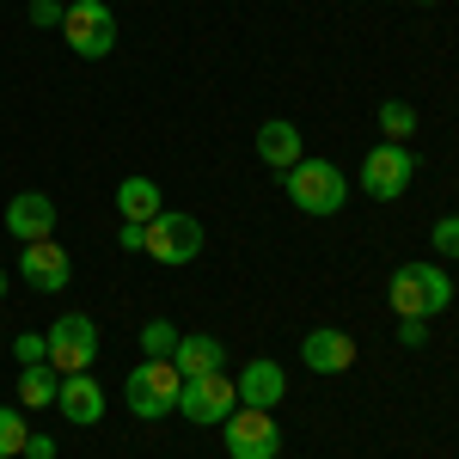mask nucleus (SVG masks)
<instances>
[{
  "instance_id": "obj_1",
  "label": "nucleus",
  "mask_w": 459,
  "mask_h": 459,
  "mask_svg": "<svg viewBox=\"0 0 459 459\" xmlns=\"http://www.w3.org/2000/svg\"><path fill=\"white\" fill-rule=\"evenodd\" d=\"M392 313L398 318H435L454 307V276L441 270V264H404V270H392Z\"/></svg>"
},
{
  "instance_id": "obj_2",
  "label": "nucleus",
  "mask_w": 459,
  "mask_h": 459,
  "mask_svg": "<svg viewBox=\"0 0 459 459\" xmlns=\"http://www.w3.org/2000/svg\"><path fill=\"white\" fill-rule=\"evenodd\" d=\"M178 392H184V374L172 368V355H147L142 368L123 380V398H129V411H135L142 423L172 417V411H178Z\"/></svg>"
},
{
  "instance_id": "obj_3",
  "label": "nucleus",
  "mask_w": 459,
  "mask_h": 459,
  "mask_svg": "<svg viewBox=\"0 0 459 459\" xmlns=\"http://www.w3.org/2000/svg\"><path fill=\"white\" fill-rule=\"evenodd\" d=\"M282 190L300 214H337L343 196H350V184H343V172H337L331 160H300V166H288Z\"/></svg>"
},
{
  "instance_id": "obj_4",
  "label": "nucleus",
  "mask_w": 459,
  "mask_h": 459,
  "mask_svg": "<svg viewBox=\"0 0 459 459\" xmlns=\"http://www.w3.org/2000/svg\"><path fill=\"white\" fill-rule=\"evenodd\" d=\"M62 37H68V49L80 62H105L117 49V19H110L105 0H74L62 13Z\"/></svg>"
},
{
  "instance_id": "obj_5",
  "label": "nucleus",
  "mask_w": 459,
  "mask_h": 459,
  "mask_svg": "<svg viewBox=\"0 0 459 459\" xmlns=\"http://www.w3.org/2000/svg\"><path fill=\"white\" fill-rule=\"evenodd\" d=\"M43 337H49V368L56 374H92V361H99V325L86 313H62Z\"/></svg>"
},
{
  "instance_id": "obj_6",
  "label": "nucleus",
  "mask_w": 459,
  "mask_h": 459,
  "mask_svg": "<svg viewBox=\"0 0 459 459\" xmlns=\"http://www.w3.org/2000/svg\"><path fill=\"white\" fill-rule=\"evenodd\" d=\"M196 251H203V227H196V214L160 209L153 221H147V257H153V264L178 270V264H190Z\"/></svg>"
},
{
  "instance_id": "obj_7",
  "label": "nucleus",
  "mask_w": 459,
  "mask_h": 459,
  "mask_svg": "<svg viewBox=\"0 0 459 459\" xmlns=\"http://www.w3.org/2000/svg\"><path fill=\"white\" fill-rule=\"evenodd\" d=\"M411 178H417V153H411L404 142H380L368 160H361V190H368L374 203L404 196V190H411Z\"/></svg>"
},
{
  "instance_id": "obj_8",
  "label": "nucleus",
  "mask_w": 459,
  "mask_h": 459,
  "mask_svg": "<svg viewBox=\"0 0 459 459\" xmlns=\"http://www.w3.org/2000/svg\"><path fill=\"white\" fill-rule=\"evenodd\" d=\"M227 435V454L233 459H276L282 454V429L270 411H251V404H233V417L221 423Z\"/></svg>"
},
{
  "instance_id": "obj_9",
  "label": "nucleus",
  "mask_w": 459,
  "mask_h": 459,
  "mask_svg": "<svg viewBox=\"0 0 459 459\" xmlns=\"http://www.w3.org/2000/svg\"><path fill=\"white\" fill-rule=\"evenodd\" d=\"M233 404H239V386H233L227 374L184 380V392H178V411H184L190 423H227V417H233Z\"/></svg>"
},
{
  "instance_id": "obj_10",
  "label": "nucleus",
  "mask_w": 459,
  "mask_h": 459,
  "mask_svg": "<svg viewBox=\"0 0 459 459\" xmlns=\"http://www.w3.org/2000/svg\"><path fill=\"white\" fill-rule=\"evenodd\" d=\"M19 270H25V282L37 288V294H62L74 276V264H68V251L56 246V239H31V246L19 251Z\"/></svg>"
},
{
  "instance_id": "obj_11",
  "label": "nucleus",
  "mask_w": 459,
  "mask_h": 459,
  "mask_svg": "<svg viewBox=\"0 0 459 459\" xmlns=\"http://www.w3.org/2000/svg\"><path fill=\"white\" fill-rule=\"evenodd\" d=\"M6 233H13L19 246L49 239V233H56V203H49L43 190H19V196L6 203Z\"/></svg>"
},
{
  "instance_id": "obj_12",
  "label": "nucleus",
  "mask_w": 459,
  "mask_h": 459,
  "mask_svg": "<svg viewBox=\"0 0 459 459\" xmlns=\"http://www.w3.org/2000/svg\"><path fill=\"white\" fill-rule=\"evenodd\" d=\"M233 386H239V404H251V411H276L282 392H288V374H282V361L257 355V361H246V374H239Z\"/></svg>"
},
{
  "instance_id": "obj_13",
  "label": "nucleus",
  "mask_w": 459,
  "mask_h": 459,
  "mask_svg": "<svg viewBox=\"0 0 459 459\" xmlns=\"http://www.w3.org/2000/svg\"><path fill=\"white\" fill-rule=\"evenodd\" d=\"M300 361L313 368V374H350L355 368V337L350 331H307V343H300Z\"/></svg>"
},
{
  "instance_id": "obj_14",
  "label": "nucleus",
  "mask_w": 459,
  "mask_h": 459,
  "mask_svg": "<svg viewBox=\"0 0 459 459\" xmlns=\"http://www.w3.org/2000/svg\"><path fill=\"white\" fill-rule=\"evenodd\" d=\"M56 404H62V417L80 429H92L105 417V386L92 380V374H62V392H56Z\"/></svg>"
},
{
  "instance_id": "obj_15",
  "label": "nucleus",
  "mask_w": 459,
  "mask_h": 459,
  "mask_svg": "<svg viewBox=\"0 0 459 459\" xmlns=\"http://www.w3.org/2000/svg\"><path fill=\"white\" fill-rule=\"evenodd\" d=\"M172 368L184 380H203V374H221L227 368V343L221 337H203V331H184L172 350Z\"/></svg>"
},
{
  "instance_id": "obj_16",
  "label": "nucleus",
  "mask_w": 459,
  "mask_h": 459,
  "mask_svg": "<svg viewBox=\"0 0 459 459\" xmlns=\"http://www.w3.org/2000/svg\"><path fill=\"white\" fill-rule=\"evenodd\" d=\"M257 160H264V166H276V172L300 166V129H294L288 117H270V123L257 129Z\"/></svg>"
},
{
  "instance_id": "obj_17",
  "label": "nucleus",
  "mask_w": 459,
  "mask_h": 459,
  "mask_svg": "<svg viewBox=\"0 0 459 459\" xmlns=\"http://www.w3.org/2000/svg\"><path fill=\"white\" fill-rule=\"evenodd\" d=\"M117 209H123V221H153V214L166 209V203H160V184H153V178H123V184H117Z\"/></svg>"
},
{
  "instance_id": "obj_18",
  "label": "nucleus",
  "mask_w": 459,
  "mask_h": 459,
  "mask_svg": "<svg viewBox=\"0 0 459 459\" xmlns=\"http://www.w3.org/2000/svg\"><path fill=\"white\" fill-rule=\"evenodd\" d=\"M56 392H62V380H56V368H49V361H31V368L19 374V404H25V411L56 404Z\"/></svg>"
},
{
  "instance_id": "obj_19",
  "label": "nucleus",
  "mask_w": 459,
  "mask_h": 459,
  "mask_svg": "<svg viewBox=\"0 0 459 459\" xmlns=\"http://www.w3.org/2000/svg\"><path fill=\"white\" fill-rule=\"evenodd\" d=\"M135 337H142V355H172L178 350V337H184V331H178L172 318H147L142 331H135Z\"/></svg>"
},
{
  "instance_id": "obj_20",
  "label": "nucleus",
  "mask_w": 459,
  "mask_h": 459,
  "mask_svg": "<svg viewBox=\"0 0 459 459\" xmlns=\"http://www.w3.org/2000/svg\"><path fill=\"white\" fill-rule=\"evenodd\" d=\"M380 129H386L392 142H404V135H417V110L404 105V99H386V105H380Z\"/></svg>"
},
{
  "instance_id": "obj_21",
  "label": "nucleus",
  "mask_w": 459,
  "mask_h": 459,
  "mask_svg": "<svg viewBox=\"0 0 459 459\" xmlns=\"http://www.w3.org/2000/svg\"><path fill=\"white\" fill-rule=\"evenodd\" d=\"M25 417L19 411H0V459H13V454H25Z\"/></svg>"
},
{
  "instance_id": "obj_22",
  "label": "nucleus",
  "mask_w": 459,
  "mask_h": 459,
  "mask_svg": "<svg viewBox=\"0 0 459 459\" xmlns=\"http://www.w3.org/2000/svg\"><path fill=\"white\" fill-rule=\"evenodd\" d=\"M13 355H19V368L49 361V337H43V331H25V337H13Z\"/></svg>"
},
{
  "instance_id": "obj_23",
  "label": "nucleus",
  "mask_w": 459,
  "mask_h": 459,
  "mask_svg": "<svg viewBox=\"0 0 459 459\" xmlns=\"http://www.w3.org/2000/svg\"><path fill=\"white\" fill-rule=\"evenodd\" d=\"M429 239H435V251H441V257H459V214H441Z\"/></svg>"
},
{
  "instance_id": "obj_24",
  "label": "nucleus",
  "mask_w": 459,
  "mask_h": 459,
  "mask_svg": "<svg viewBox=\"0 0 459 459\" xmlns=\"http://www.w3.org/2000/svg\"><path fill=\"white\" fill-rule=\"evenodd\" d=\"M398 343H404V350H423L429 343V318H398Z\"/></svg>"
},
{
  "instance_id": "obj_25",
  "label": "nucleus",
  "mask_w": 459,
  "mask_h": 459,
  "mask_svg": "<svg viewBox=\"0 0 459 459\" xmlns=\"http://www.w3.org/2000/svg\"><path fill=\"white\" fill-rule=\"evenodd\" d=\"M62 13H68L62 0H31V25H56L62 31Z\"/></svg>"
},
{
  "instance_id": "obj_26",
  "label": "nucleus",
  "mask_w": 459,
  "mask_h": 459,
  "mask_svg": "<svg viewBox=\"0 0 459 459\" xmlns=\"http://www.w3.org/2000/svg\"><path fill=\"white\" fill-rule=\"evenodd\" d=\"M117 239H123V251H147V227H142V221H123Z\"/></svg>"
},
{
  "instance_id": "obj_27",
  "label": "nucleus",
  "mask_w": 459,
  "mask_h": 459,
  "mask_svg": "<svg viewBox=\"0 0 459 459\" xmlns=\"http://www.w3.org/2000/svg\"><path fill=\"white\" fill-rule=\"evenodd\" d=\"M25 459H56V441H49V435H25Z\"/></svg>"
},
{
  "instance_id": "obj_28",
  "label": "nucleus",
  "mask_w": 459,
  "mask_h": 459,
  "mask_svg": "<svg viewBox=\"0 0 459 459\" xmlns=\"http://www.w3.org/2000/svg\"><path fill=\"white\" fill-rule=\"evenodd\" d=\"M0 300H6V270H0Z\"/></svg>"
},
{
  "instance_id": "obj_29",
  "label": "nucleus",
  "mask_w": 459,
  "mask_h": 459,
  "mask_svg": "<svg viewBox=\"0 0 459 459\" xmlns=\"http://www.w3.org/2000/svg\"><path fill=\"white\" fill-rule=\"evenodd\" d=\"M417 6H435V0H417Z\"/></svg>"
}]
</instances>
